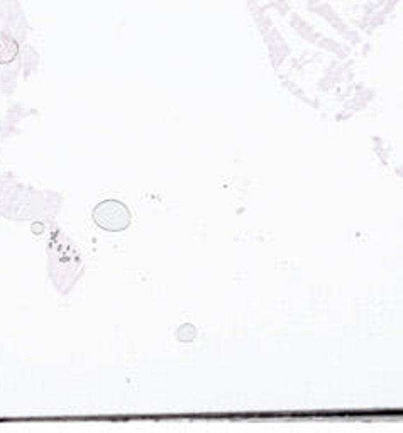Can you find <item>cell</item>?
Instances as JSON below:
<instances>
[{
  "label": "cell",
  "mask_w": 403,
  "mask_h": 433,
  "mask_svg": "<svg viewBox=\"0 0 403 433\" xmlns=\"http://www.w3.org/2000/svg\"><path fill=\"white\" fill-rule=\"evenodd\" d=\"M94 218L102 229L117 232V230L126 229L127 225H129L131 215L121 202L109 200L102 202V204L94 210Z\"/></svg>",
  "instance_id": "obj_1"
}]
</instances>
